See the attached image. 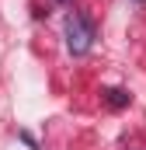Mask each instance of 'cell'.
Listing matches in <instances>:
<instances>
[{
    "instance_id": "1",
    "label": "cell",
    "mask_w": 146,
    "mask_h": 150,
    "mask_svg": "<svg viewBox=\"0 0 146 150\" xmlns=\"http://www.w3.org/2000/svg\"><path fill=\"white\" fill-rule=\"evenodd\" d=\"M63 32H66V49H70L73 56H84V52H91V45H94V25L84 18V14H66V25H63Z\"/></svg>"
},
{
    "instance_id": "2",
    "label": "cell",
    "mask_w": 146,
    "mask_h": 150,
    "mask_svg": "<svg viewBox=\"0 0 146 150\" xmlns=\"http://www.w3.org/2000/svg\"><path fill=\"white\" fill-rule=\"evenodd\" d=\"M105 101H108L111 108H125V105H129V94H125L122 87H108V91H105Z\"/></svg>"
},
{
    "instance_id": "3",
    "label": "cell",
    "mask_w": 146,
    "mask_h": 150,
    "mask_svg": "<svg viewBox=\"0 0 146 150\" xmlns=\"http://www.w3.org/2000/svg\"><path fill=\"white\" fill-rule=\"evenodd\" d=\"M56 4H70V0H56Z\"/></svg>"
}]
</instances>
